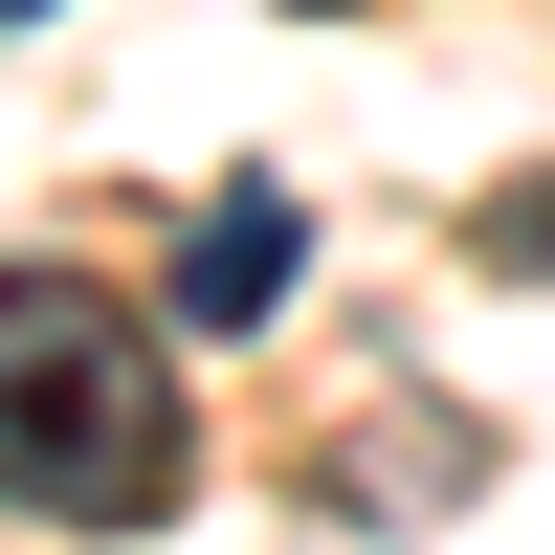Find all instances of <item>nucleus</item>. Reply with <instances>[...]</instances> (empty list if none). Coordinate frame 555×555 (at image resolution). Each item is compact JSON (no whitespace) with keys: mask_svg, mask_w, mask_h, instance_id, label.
Wrapping results in <instances>:
<instances>
[{"mask_svg":"<svg viewBox=\"0 0 555 555\" xmlns=\"http://www.w3.org/2000/svg\"><path fill=\"white\" fill-rule=\"evenodd\" d=\"M0 512H44V533L178 512V356L67 267H0Z\"/></svg>","mask_w":555,"mask_h":555,"instance_id":"f257e3e1","label":"nucleus"},{"mask_svg":"<svg viewBox=\"0 0 555 555\" xmlns=\"http://www.w3.org/2000/svg\"><path fill=\"white\" fill-rule=\"evenodd\" d=\"M289 267H311L289 178H222V201H201V245H178V311H156V334H267V311H289Z\"/></svg>","mask_w":555,"mask_h":555,"instance_id":"f03ea898","label":"nucleus"},{"mask_svg":"<svg viewBox=\"0 0 555 555\" xmlns=\"http://www.w3.org/2000/svg\"><path fill=\"white\" fill-rule=\"evenodd\" d=\"M467 245L489 267H555V178H533V201H467Z\"/></svg>","mask_w":555,"mask_h":555,"instance_id":"7ed1b4c3","label":"nucleus"},{"mask_svg":"<svg viewBox=\"0 0 555 555\" xmlns=\"http://www.w3.org/2000/svg\"><path fill=\"white\" fill-rule=\"evenodd\" d=\"M0 23H44V0H0Z\"/></svg>","mask_w":555,"mask_h":555,"instance_id":"20e7f679","label":"nucleus"}]
</instances>
